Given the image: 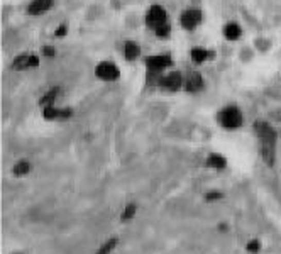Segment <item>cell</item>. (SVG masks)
<instances>
[{"label": "cell", "instance_id": "6da1fadb", "mask_svg": "<svg viewBox=\"0 0 281 254\" xmlns=\"http://www.w3.org/2000/svg\"><path fill=\"white\" fill-rule=\"evenodd\" d=\"M254 134L257 137V141H259V153L262 161L269 168H273L274 159H276V139H278L276 131L266 120H256Z\"/></svg>", "mask_w": 281, "mask_h": 254}, {"label": "cell", "instance_id": "7a4b0ae2", "mask_svg": "<svg viewBox=\"0 0 281 254\" xmlns=\"http://www.w3.org/2000/svg\"><path fill=\"white\" fill-rule=\"evenodd\" d=\"M217 120L222 129L225 131H236L244 124V115L241 108L236 105H227L217 114Z\"/></svg>", "mask_w": 281, "mask_h": 254}, {"label": "cell", "instance_id": "3957f363", "mask_svg": "<svg viewBox=\"0 0 281 254\" xmlns=\"http://www.w3.org/2000/svg\"><path fill=\"white\" fill-rule=\"evenodd\" d=\"M157 86L161 90L169 92V94H174V92H180L185 86V77L181 71H168L163 73L160 78H157Z\"/></svg>", "mask_w": 281, "mask_h": 254}, {"label": "cell", "instance_id": "277c9868", "mask_svg": "<svg viewBox=\"0 0 281 254\" xmlns=\"http://www.w3.org/2000/svg\"><path fill=\"white\" fill-rule=\"evenodd\" d=\"M144 65L149 75H161L163 71L168 70V68L173 65V60H171V55L161 53V55L148 56L144 60Z\"/></svg>", "mask_w": 281, "mask_h": 254}, {"label": "cell", "instance_id": "5b68a950", "mask_svg": "<svg viewBox=\"0 0 281 254\" xmlns=\"http://www.w3.org/2000/svg\"><path fill=\"white\" fill-rule=\"evenodd\" d=\"M168 24V14L166 10L161 7V5H151L149 10L146 12V26H148L151 31H157L160 27Z\"/></svg>", "mask_w": 281, "mask_h": 254}, {"label": "cell", "instance_id": "8992f818", "mask_svg": "<svg viewBox=\"0 0 281 254\" xmlns=\"http://www.w3.org/2000/svg\"><path fill=\"white\" fill-rule=\"evenodd\" d=\"M95 77L102 82H117L120 78V70L112 61H100L95 66Z\"/></svg>", "mask_w": 281, "mask_h": 254}, {"label": "cell", "instance_id": "52a82bcc", "mask_svg": "<svg viewBox=\"0 0 281 254\" xmlns=\"http://www.w3.org/2000/svg\"><path fill=\"white\" fill-rule=\"evenodd\" d=\"M39 66V56L34 53H22L17 55L12 61V70L15 71H26Z\"/></svg>", "mask_w": 281, "mask_h": 254}, {"label": "cell", "instance_id": "ba28073f", "mask_svg": "<svg viewBox=\"0 0 281 254\" xmlns=\"http://www.w3.org/2000/svg\"><path fill=\"white\" fill-rule=\"evenodd\" d=\"M202 22V12L198 9H186L181 12V17H180V24L186 31H193V29H197L200 26Z\"/></svg>", "mask_w": 281, "mask_h": 254}, {"label": "cell", "instance_id": "9c48e42d", "mask_svg": "<svg viewBox=\"0 0 281 254\" xmlns=\"http://www.w3.org/2000/svg\"><path fill=\"white\" fill-rule=\"evenodd\" d=\"M205 86V80L198 71H188L185 77V86L183 90L186 94H198L202 92Z\"/></svg>", "mask_w": 281, "mask_h": 254}, {"label": "cell", "instance_id": "30bf717a", "mask_svg": "<svg viewBox=\"0 0 281 254\" xmlns=\"http://www.w3.org/2000/svg\"><path fill=\"white\" fill-rule=\"evenodd\" d=\"M73 115V108L69 107H64V108H60L56 105L52 107H48V108H43V117L46 120H66Z\"/></svg>", "mask_w": 281, "mask_h": 254}, {"label": "cell", "instance_id": "8fae6325", "mask_svg": "<svg viewBox=\"0 0 281 254\" xmlns=\"http://www.w3.org/2000/svg\"><path fill=\"white\" fill-rule=\"evenodd\" d=\"M205 166H207L208 170L222 171V170L227 168V159L219 153H210L207 156V159H205Z\"/></svg>", "mask_w": 281, "mask_h": 254}, {"label": "cell", "instance_id": "7c38bea8", "mask_svg": "<svg viewBox=\"0 0 281 254\" xmlns=\"http://www.w3.org/2000/svg\"><path fill=\"white\" fill-rule=\"evenodd\" d=\"M61 94V88L60 86H52V88H49L46 94L39 99V105L41 108H48V107H52L58 100V97H60Z\"/></svg>", "mask_w": 281, "mask_h": 254}, {"label": "cell", "instance_id": "4fadbf2b", "mask_svg": "<svg viewBox=\"0 0 281 254\" xmlns=\"http://www.w3.org/2000/svg\"><path fill=\"white\" fill-rule=\"evenodd\" d=\"M52 0H32L27 7V12L31 15H39V14H44L52 7Z\"/></svg>", "mask_w": 281, "mask_h": 254}, {"label": "cell", "instance_id": "5bb4252c", "mask_svg": "<svg viewBox=\"0 0 281 254\" xmlns=\"http://www.w3.org/2000/svg\"><path fill=\"white\" fill-rule=\"evenodd\" d=\"M212 56H214L212 51H208V49H205V48H198V46L190 51V60L195 63V65H202V63L210 60Z\"/></svg>", "mask_w": 281, "mask_h": 254}, {"label": "cell", "instance_id": "9a60e30c", "mask_svg": "<svg viewBox=\"0 0 281 254\" xmlns=\"http://www.w3.org/2000/svg\"><path fill=\"white\" fill-rule=\"evenodd\" d=\"M31 171H32V165L29 163L27 159H19V161H17V163L12 166V175H14L15 178H24V176H27Z\"/></svg>", "mask_w": 281, "mask_h": 254}, {"label": "cell", "instance_id": "2e32d148", "mask_svg": "<svg viewBox=\"0 0 281 254\" xmlns=\"http://www.w3.org/2000/svg\"><path fill=\"white\" fill-rule=\"evenodd\" d=\"M140 56V46L134 41H127L124 44V58L127 61H136Z\"/></svg>", "mask_w": 281, "mask_h": 254}, {"label": "cell", "instance_id": "e0dca14e", "mask_svg": "<svg viewBox=\"0 0 281 254\" xmlns=\"http://www.w3.org/2000/svg\"><path fill=\"white\" fill-rule=\"evenodd\" d=\"M241 34H242V29L237 22H229V24H225L224 36L227 41H237V39L241 38Z\"/></svg>", "mask_w": 281, "mask_h": 254}, {"label": "cell", "instance_id": "ac0fdd59", "mask_svg": "<svg viewBox=\"0 0 281 254\" xmlns=\"http://www.w3.org/2000/svg\"><path fill=\"white\" fill-rule=\"evenodd\" d=\"M119 242H120L119 238H117V235H112V238H109L103 244L98 246L95 254H112L117 249V246H119Z\"/></svg>", "mask_w": 281, "mask_h": 254}, {"label": "cell", "instance_id": "d6986e66", "mask_svg": "<svg viewBox=\"0 0 281 254\" xmlns=\"http://www.w3.org/2000/svg\"><path fill=\"white\" fill-rule=\"evenodd\" d=\"M137 204H134V202H131V204H127L124 205V209H122L120 212V222L122 224H127V222H131L134 217H136V213H137Z\"/></svg>", "mask_w": 281, "mask_h": 254}, {"label": "cell", "instance_id": "ffe728a7", "mask_svg": "<svg viewBox=\"0 0 281 254\" xmlns=\"http://www.w3.org/2000/svg\"><path fill=\"white\" fill-rule=\"evenodd\" d=\"M261 249H262V242L259 239H256V238L249 239L248 244H245V251H248L249 254H259Z\"/></svg>", "mask_w": 281, "mask_h": 254}, {"label": "cell", "instance_id": "44dd1931", "mask_svg": "<svg viewBox=\"0 0 281 254\" xmlns=\"http://www.w3.org/2000/svg\"><path fill=\"white\" fill-rule=\"evenodd\" d=\"M205 202H208V204H214V202H219L224 198V193L219 192V190H210V192L205 193Z\"/></svg>", "mask_w": 281, "mask_h": 254}, {"label": "cell", "instance_id": "7402d4cb", "mask_svg": "<svg viewBox=\"0 0 281 254\" xmlns=\"http://www.w3.org/2000/svg\"><path fill=\"white\" fill-rule=\"evenodd\" d=\"M154 34H156L157 38H163V39H165V38H168V36H169V34H171V26H169V24L163 26V27L157 29V31H156Z\"/></svg>", "mask_w": 281, "mask_h": 254}, {"label": "cell", "instance_id": "603a6c76", "mask_svg": "<svg viewBox=\"0 0 281 254\" xmlns=\"http://www.w3.org/2000/svg\"><path fill=\"white\" fill-rule=\"evenodd\" d=\"M43 55L46 58H55L56 56V49L52 48V46H44V48H43Z\"/></svg>", "mask_w": 281, "mask_h": 254}, {"label": "cell", "instance_id": "cb8c5ba5", "mask_svg": "<svg viewBox=\"0 0 281 254\" xmlns=\"http://www.w3.org/2000/svg\"><path fill=\"white\" fill-rule=\"evenodd\" d=\"M66 34V26H60L56 29V32H55V36L56 38H61V36H64Z\"/></svg>", "mask_w": 281, "mask_h": 254}, {"label": "cell", "instance_id": "d4e9b609", "mask_svg": "<svg viewBox=\"0 0 281 254\" xmlns=\"http://www.w3.org/2000/svg\"><path fill=\"white\" fill-rule=\"evenodd\" d=\"M219 230H227V224H219Z\"/></svg>", "mask_w": 281, "mask_h": 254}, {"label": "cell", "instance_id": "484cf974", "mask_svg": "<svg viewBox=\"0 0 281 254\" xmlns=\"http://www.w3.org/2000/svg\"><path fill=\"white\" fill-rule=\"evenodd\" d=\"M12 254H26V252H12Z\"/></svg>", "mask_w": 281, "mask_h": 254}]
</instances>
